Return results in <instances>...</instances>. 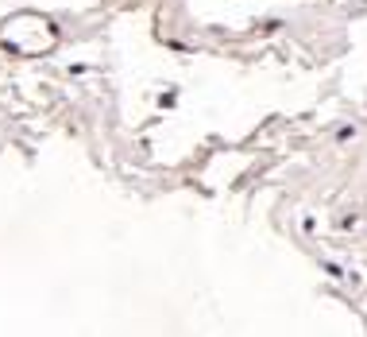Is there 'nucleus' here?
Masks as SVG:
<instances>
[]
</instances>
